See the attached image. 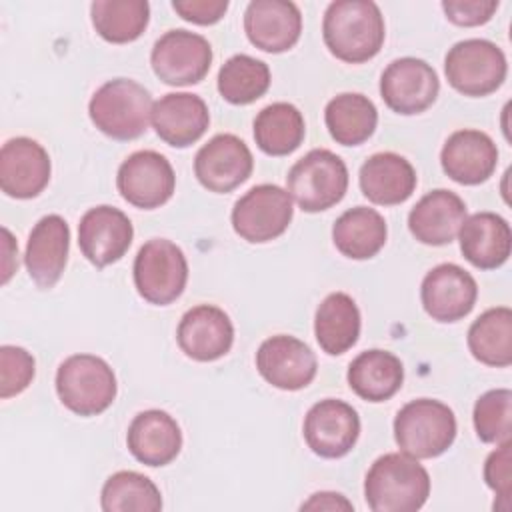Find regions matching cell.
<instances>
[{
	"label": "cell",
	"instance_id": "1",
	"mask_svg": "<svg viewBox=\"0 0 512 512\" xmlns=\"http://www.w3.org/2000/svg\"><path fill=\"white\" fill-rule=\"evenodd\" d=\"M322 36L332 56L362 64L372 60L384 44V16L370 0H336L324 12Z\"/></svg>",
	"mask_w": 512,
	"mask_h": 512
},
{
	"label": "cell",
	"instance_id": "2",
	"mask_svg": "<svg viewBox=\"0 0 512 512\" xmlns=\"http://www.w3.org/2000/svg\"><path fill=\"white\" fill-rule=\"evenodd\" d=\"M430 496L426 468L404 452H388L372 462L364 478V498L372 512H416Z\"/></svg>",
	"mask_w": 512,
	"mask_h": 512
},
{
	"label": "cell",
	"instance_id": "3",
	"mask_svg": "<svg viewBox=\"0 0 512 512\" xmlns=\"http://www.w3.org/2000/svg\"><path fill=\"white\" fill-rule=\"evenodd\" d=\"M152 106V96L142 84L114 78L92 94L88 114L102 134L114 140H134L146 132Z\"/></svg>",
	"mask_w": 512,
	"mask_h": 512
},
{
	"label": "cell",
	"instance_id": "4",
	"mask_svg": "<svg viewBox=\"0 0 512 512\" xmlns=\"http://www.w3.org/2000/svg\"><path fill=\"white\" fill-rule=\"evenodd\" d=\"M454 438L456 416L452 408L440 400H410L394 418V440L398 448L416 460L444 454Z\"/></svg>",
	"mask_w": 512,
	"mask_h": 512
},
{
	"label": "cell",
	"instance_id": "5",
	"mask_svg": "<svg viewBox=\"0 0 512 512\" xmlns=\"http://www.w3.org/2000/svg\"><path fill=\"white\" fill-rule=\"evenodd\" d=\"M116 376L106 360L94 354H72L56 370L60 402L78 416H96L116 398Z\"/></svg>",
	"mask_w": 512,
	"mask_h": 512
},
{
	"label": "cell",
	"instance_id": "6",
	"mask_svg": "<svg viewBox=\"0 0 512 512\" xmlns=\"http://www.w3.org/2000/svg\"><path fill=\"white\" fill-rule=\"evenodd\" d=\"M348 190V168L344 160L314 148L292 164L286 176V192L304 212H322L338 204Z\"/></svg>",
	"mask_w": 512,
	"mask_h": 512
},
{
	"label": "cell",
	"instance_id": "7",
	"mask_svg": "<svg viewBox=\"0 0 512 512\" xmlns=\"http://www.w3.org/2000/svg\"><path fill=\"white\" fill-rule=\"evenodd\" d=\"M506 56L490 40L468 38L456 42L444 58L448 84L464 96H488L506 80Z\"/></svg>",
	"mask_w": 512,
	"mask_h": 512
},
{
	"label": "cell",
	"instance_id": "8",
	"mask_svg": "<svg viewBox=\"0 0 512 512\" xmlns=\"http://www.w3.org/2000/svg\"><path fill=\"white\" fill-rule=\"evenodd\" d=\"M134 286L154 304L166 306L180 298L188 282V262L180 246L166 238L148 240L134 258Z\"/></svg>",
	"mask_w": 512,
	"mask_h": 512
},
{
	"label": "cell",
	"instance_id": "9",
	"mask_svg": "<svg viewBox=\"0 0 512 512\" xmlns=\"http://www.w3.org/2000/svg\"><path fill=\"white\" fill-rule=\"evenodd\" d=\"M292 214V198L284 188L258 184L236 200L232 208V228L242 240L264 244L286 232Z\"/></svg>",
	"mask_w": 512,
	"mask_h": 512
},
{
	"label": "cell",
	"instance_id": "10",
	"mask_svg": "<svg viewBox=\"0 0 512 512\" xmlns=\"http://www.w3.org/2000/svg\"><path fill=\"white\" fill-rule=\"evenodd\" d=\"M154 74L168 86H190L204 80L212 64L210 42L190 30L164 32L150 52Z\"/></svg>",
	"mask_w": 512,
	"mask_h": 512
},
{
	"label": "cell",
	"instance_id": "11",
	"mask_svg": "<svg viewBox=\"0 0 512 512\" xmlns=\"http://www.w3.org/2000/svg\"><path fill=\"white\" fill-rule=\"evenodd\" d=\"M116 186L128 204L154 210L172 198L176 176L166 156L156 150H138L120 164Z\"/></svg>",
	"mask_w": 512,
	"mask_h": 512
},
{
	"label": "cell",
	"instance_id": "12",
	"mask_svg": "<svg viewBox=\"0 0 512 512\" xmlns=\"http://www.w3.org/2000/svg\"><path fill=\"white\" fill-rule=\"evenodd\" d=\"M440 92L436 70L422 58L392 60L380 76V96L396 114L412 116L430 108Z\"/></svg>",
	"mask_w": 512,
	"mask_h": 512
},
{
	"label": "cell",
	"instance_id": "13",
	"mask_svg": "<svg viewBox=\"0 0 512 512\" xmlns=\"http://www.w3.org/2000/svg\"><path fill=\"white\" fill-rule=\"evenodd\" d=\"M254 158L250 148L234 134H216L194 156L198 182L216 194H226L246 182L252 174Z\"/></svg>",
	"mask_w": 512,
	"mask_h": 512
},
{
	"label": "cell",
	"instance_id": "14",
	"mask_svg": "<svg viewBox=\"0 0 512 512\" xmlns=\"http://www.w3.org/2000/svg\"><path fill=\"white\" fill-rule=\"evenodd\" d=\"M360 436L358 412L336 398L316 402L304 418V440L322 458L346 456Z\"/></svg>",
	"mask_w": 512,
	"mask_h": 512
},
{
	"label": "cell",
	"instance_id": "15",
	"mask_svg": "<svg viewBox=\"0 0 512 512\" xmlns=\"http://www.w3.org/2000/svg\"><path fill=\"white\" fill-rule=\"evenodd\" d=\"M478 298V284L458 264L434 266L422 280L420 300L426 314L436 322H456L468 316Z\"/></svg>",
	"mask_w": 512,
	"mask_h": 512
},
{
	"label": "cell",
	"instance_id": "16",
	"mask_svg": "<svg viewBox=\"0 0 512 512\" xmlns=\"http://www.w3.org/2000/svg\"><path fill=\"white\" fill-rule=\"evenodd\" d=\"M134 228L130 218L114 206H96L84 212L78 224V246L96 268L118 262L130 248Z\"/></svg>",
	"mask_w": 512,
	"mask_h": 512
},
{
	"label": "cell",
	"instance_id": "17",
	"mask_svg": "<svg viewBox=\"0 0 512 512\" xmlns=\"http://www.w3.org/2000/svg\"><path fill=\"white\" fill-rule=\"evenodd\" d=\"M260 376L280 390L306 388L318 370V362L308 344L294 336L276 334L266 338L256 352Z\"/></svg>",
	"mask_w": 512,
	"mask_h": 512
},
{
	"label": "cell",
	"instance_id": "18",
	"mask_svg": "<svg viewBox=\"0 0 512 512\" xmlns=\"http://www.w3.org/2000/svg\"><path fill=\"white\" fill-rule=\"evenodd\" d=\"M50 156L32 138L16 136L0 150V188L6 196L28 200L36 198L50 182Z\"/></svg>",
	"mask_w": 512,
	"mask_h": 512
},
{
	"label": "cell",
	"instance_id": "19",
	"mask_svg": "<svg viewBox=\"0 0 512 512\" xmlns=\"http://www.w3.org/2000/svg\"><path fill=\"white\" fill-rule=\"evenodd\" d=\"M176 340L188 358L196 362H212L230 352L234 326L222 308L198 304L180 318Z\"/></svg>",
	"mask_w": 512,
	"mask_h": 512
},
{
	"label": "cell",
	"instance_id": "20",
	"mask_svg": "<svg viewBox=\"0 0 512 512\" xmlns=\"http://www.w3.org/2000/svg\"><path fill=\"white\" fill-rule=\"evenodd\" d=\"M440 164L450 180L464 186H476L494 174L498 148L486 132L472 128L456 130L442 146Z\"/></svg>",
	"mask_w": 512,
	"mask_h": 512
},
{
	"label": "cell",
	"instance_id": "21",
	"mask_svg": "<svg viewBox=\"0 0 512 512\" xmlns=\"http://www.w3.org/2000/svg\"><path fill=\"white\" fill-rule=\"evenodd\" d=\"M244 32L264 52H286L302 32L300 8L288 0H254L244 12Z\"/></svg>",
	"mask_w": 512,
	"mask_h": 512
},
{
	"label": "cell",
	"instance_id": "22",
	"mask_svg": "<svg viewBox=\"0 0 512 512\" xmlns=\"http://www.w3.org/2000/svg\"><path fill=\"white\" fill-rule=\"evenodd\" d=\"M150 122L168 146L186 148L204 136L210 112L198 94L170 92L154 102Z\"/></svg>",
	"mask_w": 512,
	"mask_h": 512
},
{
	"label": "cell",
	"instance_id": "23",
	"mask_svg": "<svg viewBox=\"0 0 512 512\" xmlns=\"http://www.w3.org/2000/svg\"><path fill=\"white\" fill-rule=\"evenodd\" d=\"M70 228L58 214L42 216L28 234L24 264L40 288H52L68 262Z\"/></svg>",
	"mask_w": 512,
	"mask_h": 512
},
{
	"label": "cell",
	"instance_id": "24",
	"mask_svg": "<svg viewBox=\"0 0 512 512\" xmlns=\"http://www.w3.org/2000/svg\"><path fill=\"white\" fill-rule=\"evenodd\" d=\"M466 220L464 200L446 188L424 194L408 214L410 234L428 246L450 244Z\"/></svg>",
	"mask_w": 512,
	"mask_h": 512
},
{
	"label": "cell",
	"instance_id": "25",
	"mask_svg": "<svg viewBox=\"0 0 512 512\" xmlns=\"http://www.w3.org/2000/svg\"><path fill=\"white\" fill-rule=\"evenodd\" d=\"M126 444L138 462L152 468L166 466L180 454L182 432L168 412L152 408L134 416L128 426Z\"/></svg>",
	"mask_w": 512,
	"mask_h": 512
},
{
	"label": "cell",
	"instance_id": "26",
	"mask_svg": "<svg viewBox=\"0 0 512 512\" xmlns=\"http://www.w3.org/2000/svg\"><path fill=\"white\" fill-rule=\"evenodd\" d=\"M462 256L480 270L500 268L512 250L510 224L494 212H476L468 216L460 230Z\"/></svg>",
	"mask_w": 512,
	"mask_h": 512
},
{
	"label": "cell",
	"instance_id": "27",
	"mask_svg": "<svg viewBox=\"0 0 512 512\" xmlns=\"http://www.w3.org/2000/svg\"><path fill=\"white\" fill-rule=\"evenodd\" d=\"M362 194L378 206H396L406 202L416 188L414 166L396 152L372 154L358 174Z\"/></svg>",
	"mask_w": 512,
	"mask_h": 512
},
{
	"label": "cell",
	"instance_id": "28",
	"mask_svg": "<svg viewBox=\"0 0 512 512\" xmlns=\"http://www.w3.org/2000/svg\"><path fill=\"white\" fill-rule=\"evenodd\" d=\"M346 378L352 392L362 400L384 402L402 388L404 366L396 354L372 348L350 362Z\"/></svg>",
	"mask_w": 512,
	"mask_h": 512
},
{
	"label": "cell",
	"instance_id": "29",
	"mask_svg": "<svg viewBox=\"0 0 512 512\" xmlns=\"http://www.w3.org/2000/svg\"><path fill=\"white\" fill-rule=\"evenodd\" d=\"M388 228L382 214L368 206L342 212L332 226V240L340 254L352 260H368L386 244Z\"/></svg>",
	"mask_w": 512,
	"mask_h": 512
},
{
	"label": "cell",
	"instance_id": "30",
	"mask_svg": "<svg viewBox=\"0 0 512 512\" xmlns=\"http://www.w3.org/2000/svg\"><path fill=\"white\" fill-rule=\"evenodd\" d=\"M314 334L320 348L330 356L350 350L360 336V310L346 292L328 294L314 316Z\"/></svg>",
	"mask_w": 512,
	"mask_h": 512
},
{
	"label": "cell",
	"instance_id": "31",
	"mask_svg": "<svg viewBox=\"0 0 512 512\" xmlns=\"http://www.w3.org/2000/svg\"><path fill=\"white\" fill-rule=\"evenodd\" d=\"M324 122L330 136L338 144L358 146L374 134L378 110L368 96L358 92H342L326 104Z\"/></svg>",
	"mask_w": 512,
	"mask_h": 512
},
{
	"label": "cell",
	"instance_id": "32",
	"mask_svg": "<svg viewBox=\"0 0 512 512\" xmlns=\"http://www.w3.org/2000/svg\"><path fill=\"white\" fill-rule=\"evenodd\" d=\"M306 136L302 112L290 102H274L254 118V140L268 156L292 154Z\"/></svg>",
	"mask_w": 512,
	"mask_h": 512
},
{
	"label": "cell",
	"instance_id": "33",
	"mask_svg": "<svg viewBox=\"0 0 512 512\" xmlns=\"http://www.w3.org/2000/svg\"><path fill=\"white\" fill-rule=\"evenodd\" d=\"M468 348L472 356L494 368L512 364V310L496 306L482 312L468 328Z\"/></svg>",
	"mask_w": 512,
	"mask_h": 512
},
{
	"label": "cell",
	"instance_id": "34",
	"mask_svg": "<svg viewBox=\"0 0 512 512\" xmlns=\"http://www.w3.org/2000/svg\"><path fill=\"white\" fill-rule=\"evenodd\" d=\"M92 26L106 42L128 44L142 36L150 20L146 0H96L90 6Z\"/></svg>",
	"mask_w": 512,
	"mask_h": 512
},
{
	"label": "cell",
	"instance_id": "35",
	"mask_svg": "<svg viewBox=\"0 0 512 512\" xmlns=\"http://www.w3.org/2000/svg\"><path fill=\"white\" fill-rule=\"evenodd\" d=\"M100 506L104 512H158L162 510V496L148 476L120 470L104 482Z\"/></svg>",
	"mask_w": 512,
	"mask_h": 512
},
{
	"label": "cell",
	"instance_id": "36",
	"mask_svg": "<svg viewBox=\"0 0 512 512\" xmlns=\"http://www.w3.org/2000/svg\"><path fill=\"white\" fill-rule=\"evenodd\" d=\"M270 86V68L266 62L248 56L234 54L228 58L218 72L220 96L236 106L252 104L266 94Z\"/></svg>",
	"mask_w": 512,
	"mask_h": 512
},
{
	"label": "cell",
	"instance_id": "37",
	"mask_svg": "<svg viewBox=\"0 0 512 512\" xmlns=\"http://www.w3.org/2000/svg\"><path fill=\"white\" fill-rule=\"evenodd\" d=\"M474 430L486 444H502L510 440L512 424V392L508 388H496L484 392L472 412Z\"/></svg>",
	"mask_w": 512,
	"mask_h": 512
},
{
	"label": "cell",
	"instance_id": "38",
	"mask_svg": "<svg viewBox=\"0 0 512 512\" xmlns=\"http://www.w3.org/2000/svg\"><path fill=\"white\" fill-rule=\"evenodd\" d=\"M36 372L34 358L20 346L4 344L0 348V398H12L24 392Z\"/></svg>",
	"mask_w": 512,
	"mask_h": 512
},
{
	"label": "cell",
	"instance_id": "39",
	"mask_svg": "<svg viewBox=\"0 0 512 512\" xmlns=\"http://www.w3.org/2000/svg\"><path fill=\"white\" fill-rule=\"evenodd\" d=\"M510 440L498 444L496 450H492L484 462V480L488 488L494 490L498 496V502H494V510H510V490H512V472H510Z\"/></svg>",
	"mask_w": 512,
	"mask_h": 512
},
{
	"label": "cell",
	"instance_id": "40",
	"mask_svg": "<svg viewBox=\"0 0 512 512\" xmlns=\"http://www.w3.org/2000/svg\"><path fill=\"white\" fill-rule=\"evenodd\" d=\"M442 10L456 26H480L494 16L498 0H444Z\"/></svg>",
	"mask_w": 512,
	"mask_h": 512
},
{
	"label": "cell",
	"instance_id": "41",
	"mask_svg": "<svg viewBox=\"0 0 512 512\" xmlns=\"http://www.w3.org/2000/svg\"><path fill=\"white\" fill-rule=\"evenodd\" d=\"M172 8L176 14H180V18L192 24L210 26L224 16L228 10V0H174Z\"/></svg>",
	"mask_w": 512,
	"mask_h": 512
},
{
	"label": "cell",
	"instance_id": "42",
	"mask_svg": "<svg viewBox=\"0 0 512 512\" xmlns=\"http://www.w3.org/2000/svg\"><path fill=\"white\" fill-rule=\"evenodd\" d=\"M300 510H354V506L338 492H316L300 506Z\"/></svg>",
	"mask_w": 512,
	"mask_h": 512
},
{
	"label": "cell",
	"instance_id": "43",
	"mask_svg": "<svg viewBox=\"0 0 512 512\" xmlns=\"http://www.w3.org/2000/svg\"><path fill=\"white\" fill-rule=\"evenodd\" d=\"M2 236H4V262H2V284H6L10 280V276L14 274V270L18 268L16 262H12L14 256H18V246L12 238V234L8 232V228H2Z\"/></svg>",
	"mask_w": 512,
	"mask_h": 512
}]
</instances>
